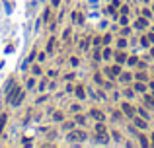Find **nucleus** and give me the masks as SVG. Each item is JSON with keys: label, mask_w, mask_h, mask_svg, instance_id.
I'll list each match as a JSON object with an SVG mask.
<instances>
[{"label": "nucleus", "mask_w": 154, "mask_h": 148, "mask_svg": "<svg viewBox=\"0 0 154 148\" xmlns=\"http://www.w3.org/2000/svg\"><path fill=\"white\" fill-rule=\"evenodd\" d=\"M137 25H139V28H146V20L145 18H139V20H137Z\"/></svg>", "instance_id": "nucleus-10"}, {"label": "nucleus", "mask_w": 154, "mask_h": 148, "mask_svg": "<svg viewBox=\"0 0 154 148\" xmlns=\"http://www.w3.org/2000/svg\"><path fill=\"white\" fill-rule=\"evenodd\" d=\"M108 57H111V51L109 49H103V59H108Z\"/></svg>", "instance_id": "nucleus-19"}, {"label": "nucleus", "mask_w": 154, "mask_h": 148, "mask_svg": "<svg viewBox=\"0 0 154 148\" xmlns=\"http://www.w3.org/2000/svg\"><path fill=\"white\" fill-rule=\"evenodd\" d=\"M148 43H150V39H148V37H142V39H140V45H148Z\"/></svg>", "instance_id": "nucleus-16"}, {"label": "nucleus", "mask_w": 154, "mask_h": 148, "mask_svg": "<svg viewBox=\"0 0 154 148\" xmlns=\"http://www.w3.org/2000/svg\"><path fill=\"white\" fill-rule=\"evenodd\" d=\"M102 41H103V43H105V45H108V43H109V41H111V37H109V35H105V37H103V39H102Z\"/></svg>", "instance_id": "nucleus-23"}, {"label": "nucleus", "mask_w": 154, "mask_h": 148, "mask_svg": "<svg viewBox=\"0 0 154 148\" xmlns=\"http://www.w3.org/2000/svg\"><path fill=\"white\" fill-rule=\"evenodd\" d=\"M152 57H154V49H152Z\"/></svg>", "instance_id": "nucleus-31"}, {"label": "nucleus", "mask_w": 154, "mask_h": 148, "mask_svg": "<svg viewBox=\"0 0 154 148\" xmlns=\"http://www.w3.org/2000/svg\"><path fill=\"white\" fill-rule=\"evenodd\" d=\"M111 134H113V139H117V140H121V136H119V133H117V131H113V133H111Z\"/></svg>", "instance_id": "nucleus-25"}, {"label": "nucleus", "mask_w": 154, "mask_h": 148, "mask_svg": "<svg viewBox=\"0 0 154 148\" xmlns=\"http://www.w3.org/2000/svg\"><path fill=\"white\" fill-rule=\"evenodd\" d=\"M150 88H152V92H154V82H150Z\"/></svg>", "instance_id": "nucleus-29"}, {"label": "nucleus", "mask_w": 154, "mask_h": 148, "mask_svg": "<svg viewBox=\"0 0 154 148\" xmlns=\"http://www.w3.org/2000/svg\"><path fill=\"white\" fill-rule=\"evenodd\" d=\"M109 72L111 74H121V66H113V68H109Z\"/></svg>", "instance_id": "nucleus-11"}, {"label": "nucleus", "mask_w": 154, "mask_h": 148, "mask_svg": "<svg viewBox=\"0 0 154 148\" xmlns=\"http://www.w3.org/2000/svg\"><path fill=\"white\" fill-rule=\"evenodd\" d=\"M33 74H41V68L39 66H33Z\"/></svg>", "instance_id": "nucleus-26"}, {"label": "nucleus", "mask_w": 154, "mask_h": 148, "mask_svg": "<svg viewBox=\"0 0 154 148\" xmlns=\"http://www.w3.org/2000/svg\"><path fill=\"white\" fill-rule=\"evenodd\" d=\"M135 90H137V92H145V84H142V82H139Z\"/></svg>", "instance_id": "nucleus-13"}, {"label": "nucleus", "mask_w": 154, "mask_h": 148, "mask_svg": "<svg viewBox=\"0 0 154 148\" xmlns=\"http://www.w3.org/2000/svg\"><path fill=\"white\" fill-rule=\"evenodd\" d=\"M148 39H150V41L154 43V33H150V35H148Z\"/></svg>", "instance_id": "nucleus-28"}, {"label": "nucleus", "mask_w": 154, "mask_h": 148, "mask_svg": "<svg viewBox=\"0 0 154 148\" xmlns=\"http://www.w3.org/2000/svg\"><path fill=\"white\" fill-rule=\"evenodd\" d=\"M135 123H137L139 129H146V121L145 119H137V117H135Z\"/></svg>", "instance_id": "nucleus-6"}, {"label": "nucleus", "mask_w": 154, "mask_h": 148, "mask_svg": "<svg viewBox=\"0 0 154 148\" xmlns=\"http://www.w3.org/2000/svg\"><path fill=\"white\" fill-rule=\"evenodd\" d=\"M121 80H123V82H129V80H131V74H121Z\"/></svg>", "instance_id": "nucleus-14"}, {"label": "nucleus", "mask_w": 154, "mask_h": 148, "mask_svg": "<svg viewBox=\"0 0 154 148\" xmlns=\"http://www.w3.org/2000/svg\"><path fill=\"white\" fill-rule=\"evenodd\" d=\"M6 119H8L6 115H0V133H2V129H4V125H6Z\"/></svg>", "instance_id": "nucleus-9"}, {"label": "nucleus", "mask_w": 154, "mask_h": 148, "mask_svg": "<svg viewBox=\"0 0 154 148\" xmlns=\"http://www.w3.org/2000/svg\"><path fill=\"white\" fill-rule=\"evenodd\" d=\"M76 96H78L80 99H82V97L86 96V94H84V88H82V86H78V88H76Z\"/></svg>", "instance_id": "nucleus-8"}, {"label": "nucleus", "mask_w": 154, "mask_h": 148, "mask_svg": "<svg viewBox=\"0 0 154 148\" xmlns=\"http://www.w3.org/2000/svg\"><path fill=\"white\" fill-rule=\"evenodd\" d=\"M53 2V6H59V2H61V0H51Z\"/></svg>", "instance_id": "nucleus-27"}, {"label": "nucleus", "mask_w": 154, "mask_h": 148, "mask_svg": "<svg viewBox=\"0 0 154 148\" xmlns=\"http://www.w3.org/2000/svg\"><path fill=\"white\" fill-rule=\"evenodd\" d=\"M117 45L121 47V49H125V47H127V41H125V39H119V43H117Z\"/></svg>", "instance_id": "nucleus-18"}, {"label": "nucleus", "mask_w": 154, "mask_h": 148, "mask_svg": "<svg viewBox=\"0 0 154 148\" xmlns=\"http://www.w3.org/2000/svg\"><path fill=\"white\" fill-rule=\"evenodd\" d=\"M23 96H25V92H22V90H20V92H18V96H16V97H14V99H12V105H14V107H18V105H20V103H22V99H23Z\"/></svg>", "instance_id": "nucleus-3"}, {"label": "nucleus", "mask_w": 154, "mask_h": 148, "mask_svg": "<svg viewBox=\"0 0 154 148\" xmlns=\"http://www.w3.org/2000/svg\"><path fill=\"white\" fill-rule=\"evenodd\" d=\"M137 80H139V82H145V80H146V74L139 72V74H137Z\"/></svg>", "instance_id": "nucleus-12"}, {"label": "nucleus", "mask_w": 154, "mask_h": 148, "mask_svg": "<svg viewBox=\"0 0 154 148\" xmlns=\"http://www.w3.org/2000/svg\"><path fill=\"white\" fill-rule=\"evenodd\" d=\"M145 102L148 103V105H152V107H154V99H152V97H150V96H146V97H145Z\"/></svg>", "instance_id": "nucleus-15"}, {"label": "nucleus", "mask_w": 154, "mask_h": 148, "mask_svg": "<svg viewBox=\"0 0 154 148\" xmlns=\"http://www.w3.org/2000/svg\"><path fill=\"white\" fill-rule=\"evenodd\" d=\"M121 107H123V111H125V113H127L129 117H135V107H133L131 103H123Z\"/></svg>", "instance_id": "nucleus-2"}, {"label": "nucleus", "mask_w": 154, "mask_h": 148, "mask_svg": "<svg viewBox=\"0 0 154 148\" xmlns=\"http://www.w3.org/2000/svg\"><path fill=\"white\" fill-rule=\"evenodd\" d=\"M70 65H72V66H78V59H70Z\"/></svg>", "instance_id": "nucleus-24"}, {"label": "nucleus", "mask_w": 154, "mask_h": 148, "mask_svg": "<svg viewBox=\"0 0 154 148\" xmlns=\"http://www.w3.org/2000/svg\"><path fill=\"white\" fill-rule=\"evenodd\" d=\"M68 139L70 140H78V142H80V140L86 139V133H84V131H72V133L68 134Z\"/></svg>", "instance_id": "nucleus-1"}, {"label": "nucleus", "mask_w": 154, "mask_h": 148, "mask_svg": "<svg viewBox=\"0 0 154 148\" xmlns=\"http://www.w3.org/2000/svg\"><path fill=\"white\" fill-rule=\"evenodd\" d=\"M33 86H35V80L29 78V80H28V88H33Z\"/></svg>", "instance_id": "nucleus-20"}, {"label": "nucleus", "mask_w": 154, "mask_h": 148, "mask_svg": "<svg viewBox=\"0 0 154 148\" xmlns=\"http://www.w3.org/2000/svg\"><path fill=\"white\" fill-rule=\"evenodd\" d=\"M140 139V144H142V146H148V140H146V136H139Z\"/></svg>", "instance_id": "nucleus-17"}, {"label": "nucleus", "mask_w": 154, "mask_h": 148, "mask_svg": "<svg viewBox=\"0 0 154 148\" xmlns=\"http://www.w3.org/2000/svg\"><path fill=\"white\" fill-rule=\"evenodd\" d=\"M76 123H80V125H84V117H80V115H78V117H76Z\"/></svg>", "instance_id": "nucleus-22"}, {"label": "nucleus", "mask_w": 154, "mask_h": 148, "mask_svg": "<svg viewBox=\"0 0 154 148\" xmlns=\"http://www.w3.org/2000/svg\"><path fill=\"white\" fill-rule=\"evenodd\" d=\"M115 59H117V62L121 65V62H125V60H127V57L123 55V53H117V55H115Z\"/></svg>", "instance_id": "nucleus-7"}, {"label": "nucleus", "mask_w": 154, "mask_h": 148, "mask_svg": "<svg viewBox=\"0 0 154 148\" xmlns=\"http://www.w3.org/2000/svg\"><path fill=\"white\" fill-rule=\"evenodd\" d=\"M96 133H98V134H108V129H105V125H103L102 121L96 125Z\"/></svg>", "instance_id": "nucleus-4"}, {"label": "nucleus", "mask_w": 154, "mask_h": 148, "mask_svg": "<svg viewBox=\"0 0 154 148\" xmlns=\"http://www.w3.org/2000/svg\"><path fill=\"white\" fill-rule=\"evenodd\" d=\"M55 121H62V113H55Z\"/></svg>", "instance_id": "nucleus-21"}, {"label": "nucleus", "mask_w": 154, "mask_h": 148, "mask_svg": "<svg viewBox=\"0 0 154 148\" xmlns=\"http://www.w3.org/2000/svg\"><path fill=\"white\" fill-rule=\"evenodd\" d=\"M90 115H92L94 119H98V121H103V119H105V117H103V113H102V111H98V109L90 111Z\"/></svg>", "instance_id": "nucleus-5"}, {"label": "nucleus", "mask_w": 154, "mask_h": 148, "mask_svg": "<svg viewBox=\"0 0 154 148\" xmlns=\"http://www.w3.org/2000/svg\"><path fill=\"white\" fill-rule=\"evenodd\" d=\"M150 139H152V144H154V134H152V136H150Z\"/></svg>", "instance_id": "nucleus-30"}]
</instances>
